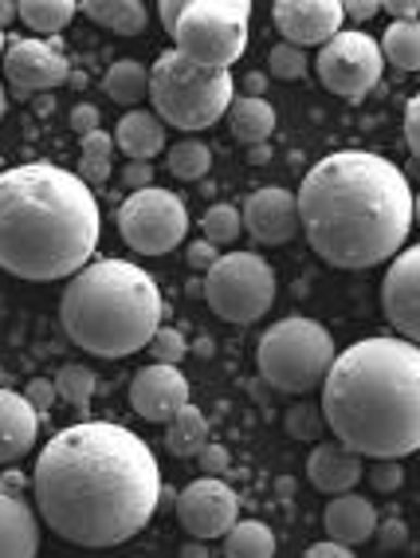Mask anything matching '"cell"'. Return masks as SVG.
<instances>
[{
	"label": "cell",
	"mask_w": 420,
	"mask_h": 558,
	"mask_svg": "<svg viewBox=\"0 0 420 558\" xmlns=\"http://www.w3.org/2000/svg\"><path fill=\"white\" fill-rule=\"evenodd\" d=\"M36 511L75 547H119L150 527L161 469L150 445L114 421L67 425L40 449L32 472Z\"/></svg>",
	"instance_id": "6da1fadb"
},
{
	"label": "cell",
	"mask_w": 420,
	"mask_h": 558,
	"mask_svg": "<svg viewBox=\"0 0 420 558\" xmlns=\"http://www.w3.org/2000/svg\"><path fill=\"white\" fill-rule=\"evenodd\" d=\"M299 225L326 264L346 271L378 268L412 232V185L390 158L334 150L299 185Z\"/></svg>",
	"instance_id": "7a4b0ae2"
},
{
	"label": "cell",
	"mask_w": 420,
	"mask_h": 558,
	"mask_svg": "<svg viewBox=\"0 0 420 558\" xmlns=\"http://www.w3.org/2000/svg\"><path fill=\"white\" fill-rule=\"evenodd\" d=\"M99 232V201L75 170L28 161L0 173V271L28 283L79 276Z\"/></svg>",
	"instance_id": "3957f363"
},
{
	"label": "cell",
	"mask_w": 420,
	"mask_h": 558,
	"mask_svg": "<svg viewBox=\"0 0 420 558\" xmlns=\"http://www.w3.org/2000/svg\"><path fill=\"white\" fill-rule=\"evenodd\" d=\"M319 405L326 429L358 457L420 452V347L381 335L346 347L322 381Z\"/></svg>",
	"instance_id": "277c9868"
},
{
	"label": "cell",
	"mask_w": 420,
	"mask_h": 558,
	"mask_svg": "<svg viewBox=\"0 0 420 558\" xmlns=\"http://www.w3.org/2000/svg\"><path fill=\"white\" fill-rule=\"evenodd\" d=\"M165 315L158 279L131 259H90L60 300L63 335L95 359H131L153 342Z\"/></svg>",
	"instance_id": "5b68a950"
},
{
	"label": "cell",
	"mask_w": 420,
	"mask_h": 558,
	"mask_svg": "<svg viewBox=\"0 0 420 558\" xmlns=\"http://www.w3.org/2000/svg\"><path fill=\"white\" fill-rule=\"evenodd\" d=\"M236 102V80L232 71L200 68L185 60L181 51H161L150 68V107L165 126L177 130H209L221 122Z\"/></svg>",
	"instance_id": "8992f818"
},
{
	"label": "cell",
	"mask_w": 420,
	"mask_h": 558,
	"mask_svg": "<svg viewBox=\"0 0 420 558\" xmlns=\"http://www.w3.org/2000/svg\"><path fill=\"white\" fill-rule=\"evenodd\" d=\"M334 359H338V350H334L331 330L314 319H302V315H291V319L268 327L260 347H256L260 378L280 393L319 389L331 374Z\"/></svg>",
	"instance_id": "52a82bcc"
},
{
	"label": "cell",
	"mask_w": 420,
	"mask_h": 558,
	"mask_svg": "<svg viewBox=\"0 0 420 558\" xmlns=\"http://www.w3.org/2000/svg\"><path fill=\"white\" fill-rule=\"evenodd\" d=\"M248 0H185L173 36V51L200 68L232 71V63L248 51Z\"/></svg>",
	"instance_id": "ba28073f"
},
{
	"label": "cell",
	"mask_w": 420,
	"mask_h": 558,
	"mask_svg": "<svg viewBox=\"0 0 420 558\" xmlns=\"http://www.w3.org/2000/svg\"><path fill=\"white\" fill-rule=\"evenodd\" d=\"M275 295H280V279L260 252H224L212 271H205V300L212 315L232 327L260 323L275 307Z\"/></svg>",
	"instance_id": "9c48e42d"
},
{
	"label": "cell",
	"mask_w": 420,
	"mask_h": 558,
	"mask_svg": "<svg viewBox=\"0 0 420 558\" xmlns=\"http://www.w3.org/2000/svg\"><path fill=\"white\" fill-rule=\"evenodd\" d=\"M119 232L138 256H170L189 236V209L173 190L150 185L122 201Z\"/></svg>",
	"instance_id": "30bf717a"
},
{
	"label": "cell",
	"mask_w": 420,
	"mask_h": 558,
	"mask_svg": "<svg viewBox=\"0 0 420 558\" xmlns=\"http://www.w3.org/2000/svg\"><path fill=\"white\" fill-rule=\"evenodd\" d=\"M314 71H319V83L338 99H366L373 87L381 83V44L373 40L370 32L358 28H342L331 44H322L319 56H314Z\"/></svg>",
	"instance_id": "8fae6325"
},
{
	"label": "cell",
	"mask_w": 420,
	"mask_h": 558,
	"mask_svg": "<svg viewBox=\"0 0 420 558\" xmlns=\"http://www.w3.org/2000/svg\"><path fill=\"white\" fill-rule=\"evenodd\" d=\"M4 83L12 87L16 99H32V95H51L55 87L71 80L67 51L60 40H9L4 51Z\"/></svg>",
	"instance_id": "7c38bea8"
},
{
	"label": "cell",
	"mask_w": 420,
	"mask_h": 558,
	"mask_svg": "<svg viewBox=\"0 0 420 558\" xmlns=\"http://www.w3.org/2000/svg\"><path fill=\"white\" fill-rule=\"evenodd\" d=\"M177 519L189 538L212 543V538H224L240 523V496L224 480L200 476L177 496Z\"/></svg>",
	"instance_id": "4fadbf2b"
},
{
	"label": "cell",
	"mask_w": 420,
	"mask_h": 558,
	"mask_svg": "<svg viewBox=\"0 0 420 558\" xmlns=\"http://www.w3.org/2000/svg\"><path fill=\"white\" fill-rule=\"evenodd\" d=\"M381 307L393 323L397 339L420 347V244L400 248L381 279Z\"/></svg>",
	"instance_id": "5bb4252c"
},
{
	"label": "cell",
	"mask_w": 420,
	"mask_h": 558,
	"mask_svg": "<svg viewBox=\"0 0 420 558\" xmlns=\"http://www.w3.org/2000/svg\"><path fill=\"white\" fill-rule=\"evenodd\" d=\"M271 21L280 28L283 44L307 51L331 44L346 24V12H342V0H275Z\"/></svg>",
	"instance_id": "9a60e30c"
},
{
	"label": "cell",
	"mask_w": 420,
	"mask_h": 558,
	"mask_svg": "<svg viewBox=\"0 0 420 558\" xmlns=\"http://www.w3.org/2000/svg\"><path fill=\"white\" fill-rule=\"evenodd\" d=\"M244 232L256 244H291L299 236V197L283 185H263L244 201Z\"/></svg>",
	"instance_id": "2e32d148"
},
{
	"label": "cell",
	"mask_w": 420,
	"mask_h": 558,
	"mask_svg": "<svg viewBox=\"0 0 420 558\" xmlns=\"http://www.w3.org/2000/svg\"><path fill=\"white\" fill-rule=\"evenodd\" d=\"M181 405H189V378L177 366H141L131 378V409L150 425H170Z\"/></svg>",
	"instance_id": "e0dca14e"
},
{
	"label": "cell",
	"mask_w": 420,
	"mask_h": 558,
	"mask_svg": "<svg viewBox=\"0 0 420 558\" xmlns=\"http://www.w3.org/2000/svg\"><path fill=\"white\" fill-rule=\"evenodd\" d=\"M40 555V511L24 496L21 476L0 480V558Z\"/></svg>",
	"instance_id": "ac0fdd59"
},
{
	"label": "cell",
	"mask_w": 420,
	"mask_h": 558,
	"mask_svg": "<svg viewBox=\"0 0 420 558\" xmlns=\"http://www.w3.org/2000/svg\"><path fill=\"white\" fill-rule=\"evenodd\" d=\"M361 476H366V457L346 449L342 440H322L307 460V480L326 496H346L358 488Z\"/></svg>",
	"instance_id": "d6986e66"
},
{
	"label": "cell",
	"mask_w": 420,
	"mask_h": 558,
	"mask_svg": "<svg viewBox=\"0 0 420 558\" xmlns=\"http://www.w3.org/2000/svg\"><path fill=\"white\" fill-rule=\"evenodd\" d=\"M322 531L326 538L342 543V547H358V543H370L378 535V508H373L366 496H331L326 511H322Z\"/></svg>",
	"instance_id": "ffe728a7"
},
{
	"label": "cell",
	"mask_w": 420,
	"mask_h": 558,
	"mask_svg": "<svg viewBox=\"0 0 420 558\" xmlns=\"http://www.w3.org/2000/svg\"><path fill=\"white\" fill-rule=\"evenodd\" d=\"M40 437V413L16 389H0V464L21 460Z\"/></svg>",
	"instance_id": "44dd1931"
},
{
	"label": "cell",
	"mask_w": 420,
	"mask_h": 558,
	"mask_svg": "<svg viewBox=\"0 0 420 558\" xmlns=\"http://www.w3.org/2000/svg\"><path fill=\"white\" fill-rule=\"evenodd\" d=\"M114 146L131 161H153L165 146V122L153 114V110H126L114 126Z\"/></svg>",
	"instance_id": "7402d4cb"
},
{
	"label": "cell",
	"mask_w": 420,
	"mask_h": 558,
	"mask_svg": "<svg viewBox=\"0 0 420 558\" xmlns=\"http://www.w3.org/2000/svg\"><path fill=\"white\" fill-rule=\"evenodd\" d=\"M79 12L90 16L99 28L119 32V36H141L146 21H150V12H146L141 0H83Z\"/></svg>",
	"instance_id": "603a6c76"
},
{
	"label": "cell",
	"mask_w": 420,
	"mask_h": 558,
	"mask_svg": "<svg viewBox=\"0 0 420 558\" xmlns=\"http://www.w3.org/2000/svg\"><path fill=\"white\" fill-rule=\"evenodd\" d=\"M228 126L232 134L240 142H248V146H263V142L275 134V122H280V114H275V107H271L268 99H244V95H236V102L228 107Z\"/></svg>",
	"instance_id": "cb8c5ba5"
},
{
	"label": "cell",
	"mask_w": 420,
	"mask_h": 558,
	"mask_svg": "<svg viewBox=\"0 0 420 558\" xmlns=\"http://www.w3.org/2000/svg\"><path fill=\"white\" fill-rule=\"evenodd\" d=\"M205 445H209V421H205V413L189 401V405H181L170 417V425H165V449L181 460H197V452L205 449Z\"/></svg>",
	"instance_id": "d4e9b609"
},
{
	"label": "cell",
	"mask_w": 420,
	"mask_h": 558,
	"mask_svg": "<svg viewBox=\"0 0 420 558\" xmlns=\"http://www.w3.org/2000/svg\"><path fill=\"white\" fill-rule=\"evenodd\" d=\"M102 90H107V99L119 102V107L138 110L141 99H150V68L138 63V60L111 63L107 75H102Z\"/></svg>",
	"instance_id": "484cf974"
},
{
	"label": "cell",
	"mask_w": 420,
	"mask_h": 558,
	"mask_svg": "<svg viewBox=\"0 0 420 558\" xmlns=\"http://www.w3.org/2000/svg\"><path fill=\"white\" fill-rule=\"evenodd\" d=\"M75 12H79L75 0H21V21L24 28L36 32V40H60Z\"/></svg>",
	"instance_id": "4316f807"
},
{
	"label": "cell",
	"mask_w": 420,
	"mask_h": 558,
	"mask_svg": "<svg viewBox=\"0 0 420 558\" xmlns=\"http://www.w3.org/2000/svg\"><path fill=\"white\" fill-rule=\"evenodd\" d=\"M381 60L397 71H420V21H393L381 36Z\"/></svg>",
	"instance_id": "83f0119b"
},
{
	"label": "cell",
	"mask_w": 420,
	"mask_h": 558,
	"mask_svg": "<svg viewBox=\"0 0 420 558\" xmlns=\"http://www.w3.org/2000/svg\"><path fill=\"white\" fill-rule=\"evenodd\" d=\"M224 558H275V531L260 519H240L224 535Z\"/></svg>",
	"instance_id": "f1b7e54d"
},
{
	"label": "cell",
	"mask_w": 420,
	"mask_h": 558,
	"mask_svg": "<svg viewBox=\"0 0 420 558\" xmlns=\"http://www.w3.org/2000/svg\"><path fill=\"white\" fill-rule=\"evenodd\" d=\"M114 134H107V130H95V134H87V138L79 142V178L87 181V185H102V181H111L114 173Z\"/></svg>",
	"instance_id": "f546056e"
},
{
	"label": "cell",
	"mask_w": 420,
	"mask_h": 558,
	"mask_svg": "<svg viewBox=\"0 0 420 558\" xmlns=\"http://www.w3.org/2000/svg\"><path fill=\"white\" fill-rule=\"evenodd\" d=\"M165 166H170L173 178L181 181H200L212 170V150L197 138H181L177 146L165 150Z\"/></svg>",
	"instance_id": "4dcf8cb0"
},
{
	"label": "cell",
	"mask_w": 420,
	"mask_h": 558,
	"mask_svg": "<svg viewBox=\"0 0 420 558\" xmlns=\"http://www.w3.org/2000/svg\"><path fill=\"white\" fill-rule=\"evenodd\" d=\"M200 232H205V240L209 244H232V240H240L244 232V217L236 205H228V201H221V205H212L205 217H200Z\"/></svg>",
	"instance_id": "1f68e13d"
},
{
	"label": "cell",
	"mask_w": 420,
	"mask_h": 558,
	"mask_svg": "<svg viewBox=\"0 0 420 558\" xmlns=\"http://www.w3.org/2000/svg\"><path fill=\"white\" fill-rule=\"evenodd\" d=\"M55 389L71 409H87L90 398H95V374L87 366H63L55 374Z\"/></svg>",
	"instance_id": "d6a6232c"
},
{
	"label": "cell",
	"mask_w": 420,
	"mask_h": 558,
	"mask_svg": "<svg viewBox=\"0 0 420 558\" xmlns=\"http://www.w3.org/2000/svg\"><path fill=\"white\" fill-rule=\"evenodd\" d=\"M283 429L295 440H319L326 433V417H322V405H310V401H295L283 417Z\"/></svg>",
	"instance_id": "836d02e7"
},
{
	"label": "cell",
	"mask_w": 420,
	"mask_h": 558,
	"mask_svg": "<svg viewBox=\"0 0 420 558\" xmlns=\"http://www.w3.org/2000/svg\"><path fill=\"white\" fill-rule=\"evenodd\" d=\"M310 68V56L302 48H295V44H275V48L268 51V71L275 75V80H302Z\"/></svg>",
	"instance_id": "e575fe53"
},
{
	"label": "cell",
	"mask_w": 420,
	"mask_h": 558,
	"mask_svg": "<svg viewBox=\"0 0 420 558\" xmlns=\"http://www.w3.org/2000/svg\"><path fill=\"white\" fill-rule=\"evenodd\" d=\"M150 354L158 366H181V359L189 354V342H185V335H181L177 327H165V323H161V330L150 342Z\"/></svg>",
	"instance_id": "d590c367"
},
{
	"label": "cell",
	"mask_w": 420,
	"mask_h": 558,
	"mask_svg": "<svg viewBox=\"0 0 420 558\" xmlns=\"http://www.w3.org/2000/svg\"><path fill=\"white\" fill-rule=\"evenodd\" d=\"M197 469H200V476L224 480V476H228V469H232V452L224 449L221 440H209V445L197 452Z\"/></svg>",
	"instance_id": "8d00e7d4"
},
{
	"label": "cell",
	"mask_w": 420,
	"mask_h": 558,
	"mask_svg": "<svg viewBox=\"0 0 420 558\" xmlns=\"http://www.w3.org/2000/svg\"><path fill=\"white\" fill-rule=\"evenodd\" d=\"M400 480H405V469H400V460H378V464L370 469V484L381 492V496L397 492Z\"/></svg>",
	"instance_id": "74e56055"
},
{
	"label": "cell",
	"mask_w": 420,
	"mask_h": 558,
	"mask_svg": "<svg viewBox=\"0 0 420 558\" xmlns=\"http://www.w3.org/2000/svg\"><path fill=\"white\" fill-rule=\"evenodd\" d=\"M24 398L32 401L36 413H48V409L55 405V398H60V389H55V381H48V378H32L28 386H24Z\"/></svg>",
	"instance_id": "f35d334b"
},
{
	"label": "cell",
	"mask_w": 420,
	"mask_h": 558,
	"mask_svg": "<svg viewBox=\"0 0 420 558\" xmlns=\"http://www.w3.org/2000/svg\"><path fill=\"white\" fill-rule=\"evenodd\" d=\"M122 185L131 193H141L153 185V161H126V170H122Z\"/></svg>",
	"instance_id": "ab89813d"
},
{
	"label": "cell",
	"mask_w": 420,
	"mask_h": 558,
	"mask_svg": "<svg viewBox=\"0 0 420 558\" xmlns=\"http://www.w3.org/2000/svg\"><path fill=\"white\" fill-rule=\"evenodd\" d=\"M185 259H189L193 271H212V264L221 259V248L209 244V240H193L189 248H185Z\"/></svg>",
	"instance_id": "60d3db41"
},
{
	"label": "cell",
	"mask_w": 420,
	"mask_h": 558,
	"mask_svg": "<svg viewBox=\"0 0 420 558\" xmlns=\"http://www.w3.org/2000/svg\"><path fill=\"white\" fill-rule=\"evenodd\" d=\"M405 142H409V150L420 161V90L405 102Z\"/></svg>",
	"instance_id": "b9f144b4"
},
{
	"label": "cell",
	"mask_w": 420,
	"mask_h": 558,
	"mask_svg": "<svg viewBox=\"0 0 420 558\" xmlns=\"http://www.w3.org/2000/svg\"><path fill=\"white\" fill-rule=\"evenodd\" d=\"M99 107H90V102H79V107L71 110V130L79 134V138H87V134H95L99 130Z\"/></svg>",
	"instance_id": "7bdbcfd3"
},
{
	"label": "cell",
	"mask_w": 420,
	"mask_h": 558,
	"mask_svg": "<svg viewBox=\"0 0 420 558\" xmlns=\"http://www.w3.org/2000/svg\"><path fill=\"white\" fill-rule=\"evenodd\" d=\"M342 12H346V21L366 24V21H373V16H378L381 4H378V0H342Z\"/></svg>",
	"instance_id": "ee69618b"
},
{
	"label": "cell",
	"mask_w": 420,
	"mask_h": 558,
	"mask_svg": "<svg viewBox=\"0 0 420 558\" xmlns=\"http://www.w3.org/2000/svg\"><path fill=\"white\" fill-rule=\"evenodd\" d=\"M381 12H390L393 21H420V0H385Z\"/></svg>",
	"instance_id": "f6af8a7d"
},
{
	"label": "cell",
	"mask_w": 420,
	"mask_h": 558,
	"mask_svg": "<svg viewBox=\"0 0 420 558\" xmlns=\"http://www.w3.org/2000/svg\"><path fill=\"white\" fill-rule=\"evenodd\" d=\"M302 558H354V547H342V543H334V538H322V543L307 547Z\"/></svg>",
	"instance_id": "bcb514c9"
},
{
	"label": "cell",
	"mask_w": 420,
	"mask_h": 558,
	"mask_svg": "<svg viewBox=\"0 0 420 558\" xmlns=\"http://www.w3.org/2000/svg\"><path fill=\"white\" fill-rule=\"evenodd\" d=\"M236 87L244 90V99H263V90H268V71H248Z\"/></svg>",
	"instance_id": "7dc6e473"
},
{
	"label": "cell",
	"mask_w": 420,
	"mask_h": 558,
	"mask_svg": "<svg viewBox=\"0 0 420 558\" xmlns=\"http://www.w3.org/2000/svg\"><path fill=\"white\" fill-rule=\"evenodd\" d=\"M181 12H185V0H161V4H158V16H161V24H165V32L177 28Z\"/></svg>",
	"instance_id": "c3c4849f"
},
{
	"label": "cell",
	"mask_w": 420,
	"mask_h": 558,
	"mask_svg": "<svg viewBox=\"0 0 420 558\" xmlns=\"http://www.w3.org/2000/svg\"><path fill=\"white\" fill-rule=\"evenodd\" d=\"M268 158H271L268 142H263V146H251V150H248V161H251V166H263Z\"/></svg>",
	"instance_id": "681fc988"
},
{
	"label": "cell",
	"mask_w": 420,
	"mask_h": 558,
	"mask_svg": "<svg viewBox=\"0 0 420 558\" xmlns=\"http://www.w3.org/2000/svg\"><path fill=\"white\" fill-rule=\"evenodd\" d=\"M181 558H209V550H205V543H197V538H193L189 547H181Z\"/></svg>",
	"instance_id": "f907efd6"
},
{
	"label": "cell",
	"mask_w": 420,
	"mask_h": 558,
	"mask_svg": "<svg viewBox=\"0 0 420 558\" xmlns=\"http://www.w3.org/2000/svg\"><path fill=\"white\" fill-rule=\"evenodd\" d=\"M12 16H21V4H0V28H4Z\"/></svg>",
	"instance_id": "816d5d0a"
},
{
	"label": "cell",
	"mask_w": 420,
	"mask_h": 558,
	"mask_svg": "<svg viewBox=\"0 0 420 558\" xmlns=\"http://www.w3.org/2000/svg\"><path fill=\"white\" fill-rule=\"evenodd\" d=\"M4 110H9V87L0 83V119H4Z\"/></svg>",
	"instance_id": "f5cc1de1"
},
{
	"label": "cell",
	"mask_w": 420,
	"mask_h": 558,
	"mask_svg": "<svg viewBox=\"0 0 420 558\" xmlns=\"http://www.w3.org/2000/svg\"><path fill=\"white\" fill-rule=\"evenodd\" d=\"M412 225H420V193H412Z\"/></svg>",
	"instance_id": "db71d44e"
},
{
	"label": "cell",
	"mask_w": 420,
	"mask_h": 558,
	"mask_svg": "<svg viewBox=\"0 0 420 558\" xmlns=\"http://www.w3.org/2000/svg\"><path fill=\"white\" fill-rule=\"evenodd\" d=\"M4 51H9V40H4V28H0V60H4Z\"/></svg>",
	"instance_id": "11a10c76"
},
{
	"label": "cell",
	"mask_w": 420,
	"mask_h": 558,
	"mask_svg": "<svg viewBox=\"0 0 420 558\" xmlns=\"http://www.w3.org/2000/svg\"><path fill=\"white\" fill-rule=\"evenodd\" d=\"M0 173H4V166H0Z\"/></svg>",
	"instance_id": "9f6ffc18"
}]
</instances>
